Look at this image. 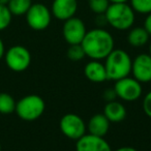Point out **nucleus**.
Listing matches in <instances>:
<instances>
[{"label":"nucleus","instance_id":"obj_1","mask_svg":"<svg viewBox=\"0 0 151 151\" xmlns=\"http://www.w3.org/2000/svg\"><path fill=\"white\" fill-rule=\"evenodd\" d=\"M81 46L87 57L92 60H103L115 49V40L109 31L97 27L86 32Z\"/></svg>","mask_w":151,"mask_h":151},{"label":"nucleus","instance_id":"obj_2","mask_svg":"<svg viewBox=\"0 0 151 151\" xmlns=\"http://www.w3.org/2000/svg\"><path fill=\"white\" fill-rule=\"evenodd\" d=\"M132 59L122 49H114L105 58V68L108 80L118 81L132 73Z\"/></svg>","mask_w":151,"mask_h":151},{"label":"nucleus","instance_id":"obj_3","mask_svg":"<svg viewBox=\"0 0 151 151\" xmlns=\"http://www.w3.org/2000/svg\"><path fill=\"white\" fill-rule=\"evenodd\" d=\"M105 16L108 24L119 31L129 30L136 21V13L128 3H111Z\"/></svg>","mask_w":151,"mask_h":151},{"label":"nucleus","instance_id":"obj_4","mask_svg":"<svg viewBox=\"0 0 151 151\" xmlns=\"http://www.w3.org/2000/svg\"><path fill=\"white\" fill-rule=\"evenodd\" d=\"M46 104L40 95L29 94L17 101L15 112L24 121H34L44 114Z\"/></svg>","mask_w":151,"mask_h":151},{"label":"nucleus","instance_id":"obj_5","mask_svg":"<svg viewBox=\"0 0 151 151\" xmlns=\"http://www.w3.org/2000/svg\"><path fill=\"white\" fill-rule=\"evenodd\" d=\"M26 22L31 29L35 31H42L50 26L52 21L51 9L44 3H32L26 13Z\"/></svg>","mask_w":151,"mask_h":151},{"label":"nucleus","instance_id":"obj_6","mask_svg":"<svg viewBox=\"0 0 151 151\" xmlns=\"http://www.w3.org/2000/svg\"><path fill=\"white\" fill-rule=\"evenodd\" d=\"M7 67L16 73H22L29 67L31 63V54L27 48L16 45L9 49L4 54Z\"/></svg>","mask_w":151,"mask_h":151},{"label":"nucleus","instance_id":"obj_7","mask_svg":"<svg viewBox=\"0 0 151 151\" xmlns=\"http://www.w3.org/2000/svg\"><path fill=\"white\" fill-rule=\"evenodd\" d=\"M59 127L63 134L70 140H79L86 134V123L77 114H65L59 122Z\"/></svg>","mask_w":151,"mask_h":151},{"label":"nucleus","instance_id":"obj_8","mask_svg":"<svg viewBox=\"0 0 151 151\" xmlns=\"http://www.w3.org/2000/svg\"><path fill=\"white\" fill-rule=\"evenodd\" d=\"M114 90L117 97L124 101H134L143 94V87L141 83L134 78H130L129 76L116 81Z\"/></svg>","mask_w":151,"mask_h":151},{"label":"nucleus","instance_id":"obj_9","mask_svg":"<svg viewBox=\"0 0 151 151\" xmlns=\"http://www.w3.org/2000/svg\"><path fill=\"white\" fill-rule=\"evenodd\" d=\"M86 25L80 18L73 17L64 21L62 34L68 45H81L86 35Z\"/></svg>","mask_w":151,"mask_h":151},{"label":"nucleus","instance_id":"obj_10","mask_svg":"<svg viewBox=\"0 0 151 151\" xmlns=\"http://www.w3.org/2000/svg\"><path fill=\"white\" fill-rule=\"evenodd\" d=\"M132 73L140 83L151 82V56L140 54L132 60Z\"/></svg>","mask_w":151,"mask_h":151},{"label":"nucleus","instance_id":"obj_11","mask_svg":"<svg viewBox=\"0 0 151 151\" xmlns=\"http://www.w3.org/2000/svg\"><path fill=\"white\" fill-rule=\"evenodd\" d=\"M76 151H112V148L104 137L85 134L77 140Z\"/></svg>","mask_w":151,"mask_h":151},{"label":"nucleus","instance_id":"obj_12","mask_svg":"<svg viewBox=\"0 0 151 151\" xmlns=\"http://www.w3.org/2000/svg\"><path fill=\"white\" fill-rule=\"evenodd\" d=\"M78 7V0H53L51 13L59 21H66L75 17Z\"/></svg>","mask_w":151,"mask_h":151},{"label":"nucleus","instance_id":"obj_13","mask_svg":"<svg viewBox=\"0 0 151 151\" xmlns=\"http://www.w3.org/2000/svg\"><path fill=\"white\" fill-rule=\"evenodd\" d=\"M84 75L93 83H103L108 80L105 64L99 60H92L84 67Z\"/></svg>","mask_w":151,"mask_h":151},{"label":"nucleus","instance_id":"obj_14","mask_svg":"<svg viewBox=\"0 0 151 151\" xmlns=\"http://www.w3.org/2000/svg\"><path fill=\"white\" fill-rule=\"evenodd\" d=\"M104 115L111 123H118L125 119L127 112L123 104L117 101H109L104 108Z\"/></svg>","mask_w":151,"mask_h":151},{"label":"nucleus","instance_id":"obj_15","mask_svg":"<svg viewBox=\"0 0 151 151\" xmlns=\"http://www.w3.org/2000/svg\"><path fill=\"white\" fill-rule=\"evenodd\" d=\"M110 123L111 122L104 114H95L89 119L87 128L89 134L97 137H105L110 129Z\"/></svg>","mask_w":151,"mask_h":151},{"label":"nucleus","instance_id":"obj_16","mask_svg":"<svg viewBox=\"0 0 151 151\" xmlns=\"http://www.w3.org/2000/svg\"><path fill=\"white\" fill-rule=\"evenodd\" d=\"M149 33L144 27H132L127 34V42L134 48H141L149 42Z\"/></svg>","mask_w":151,"mask_h":151},{"label":"nucleus","instance_id":"obj_17","mask_svg":"<svg viewBox=\"0 0 151 151\" xmlns=\"http://www.w3.org/2000/svg\"><path fill=\"white\" fill-rule=\"evenodd\" d=\"M32 5V0H9L7 7L13 16H24Z\"/></svg>","mask_w":151,"mask_h":151},{"label":"nucleus","instance_id":"obj_18","mask_svg":"<svg viewBox=\"0 0 151 151\" xmlns=\"http://www.w3.org/2000/svg\"><path fill=\"white\" fill-rule=\"evenodd\" d=\"M16 104L17 101L9 93L0 92V114L9 115L14 113L16 110Z\"/></svg>","mask_w":151,"mask_h":151},{"label":"nucleus","instance_id":"obj_19","mask_svg":"<svg viewBox=\"0 0 151 151\" xmlns=\"http://www.w3.org/2000/svg\"><path fill=\"white\" fill-rule=\"evenodd\" d=\"M130 6L134 13L148 15L151 13V0H129Z\"/></svg>","mask_w":151,"mask_h":151},{"label":"nucleus","instance_id":"obj_20","mask_svg":"<svg viewBox=\"0 0 151 151\" xmlns=\"http://www.w3.org/2000/svg\"><path fill=\"white\" fill-rule=\"evenodd\" d=\"M66 55H67V58L69 60L73 61V62L82 60L86 56L84 52V49H83V47L81 45H69L68 49H67Z\"/></svg>","mask_w":151,"mask_h":151},{"label":"nucleus","instance_id":"obj_21","mask_svg":"<svg viewBox=\"0 0 151 151\" xmlns=\"http://www.w3.org/2000/svg\"><path fill=\"white\" fill-rule=\"evenodd\" d=\"M111 4L109 0H88V6L92 13L96 15H103L107 12L109 5Z\"/></svg>","mask_w":151,"mask_h":151},{"label":"nucleus","instance_id":"obj_22","mask_svg":"<svg viewBox=\"0 0 151 151\" xmlns=\"http://www.w3.org/2000/svg\"><path fill=\"white\" fill-rule=\"evenodd\" d=\"M12 19H13V15L7 5L0 4V31L5 30L11 25Z\"/></svg>","mask_w":151,"mask_h":151},{"label":"nucleus","instance_id":"obj_23","mask_svg":"<svg viewBox=\"0 0 151 151\" xmlns=\"http://www.w3.org/2000/svg\"><path fill=\"white\" fill-rule=\"evenodd\" d=\"M143 110H144L145 114L151 118V91H149L144 97L143 101Z\"/></svg>","mask_w":151,"mask_h":151},{"label":"nucleus","instance_id":"obj_24","mask_svg":"<svg viewBox=\"0 0 151 151\" xmlns=\"http://www.w3.org/2000/svg\"><path fill=\"white\" fill-rule=\"evenodd\" d=\"M104 99H105V101H107V103H109V101H113L116 99V97H117V94H116L115 90L113 89H107V90L104 92L103 94Z\"/></svg>","mask_w":151,"mask_h":151},{"label":"nucleus","instance_id":"obj_25","mask_svg":"<svg viewBox=\"0 0 151 151\" xmlns=\"http://www.w3.org/2000/svg\"><path fill=\"white\" fill-rule=\"evenodd\" d=\"M144 28L149 33V35L151 36V13L146 15V19L144 21Z\"/></svg>","mask_w":151,"mask_h":151},{"label":"nucleus","instance_id":"obj_26","mask_svg":"<svg viewBox=\"0 0 151 151\" xmlns=\"http://www.w3.org/2000/svg\"><path fill=\"white\" fill-rule=\"evenodd\" d=\"M96 23H97V25L99 26V28H101V27H103V26H105L106 24H108L107 19H106L105 14H103V15H97V18H96Z\"/></svg>","mask_w":151,"mask_h":151},{"label":"nucleus","instance_id":"obj_27","mask_svg":"<svg viewBox=\"0 0 151 151\" xmlns=\"http://www.w3.org/2000/svg\"><path fill=\"white\" fill-rule=\"evenodd\" d=\"M4 54H5V47H4V42L3 40L0 38V60L4 57Z\"/></svg>","mask_w":151,"mask_h":151},{"label":"nucleus","instance_id":"obj_28","mask_svg":"<svg viewBox=\"0 0 151 151\" xmlns=\"http://www.w3.org/2000/svg\"><path fill=\"white\" fill-rule=\"evenodd\" d=\"M114 151H138L136 148L134 147H130V146H123V147H120V148H117L116 150Z\"/></svg>","mask_w":151,"mask_h":151},{"label":"nucleus","instance_id":"obj_29","mask_svg":"<svg viewBox=\"0 0 151 151\" xmlns=\"http://www.w3.org/2000/svg\"><path fill=\"white\" fill-rule=\"evenodd\" d=\"M110 3H127L129 0H109Z\"/></svg>","mask_w":151,"mask_h":151},{"label":"nucleus","instance_id":"obj_30","mask_svg":"<svg viewBox=\"0 0 151 151\" xmlns=\"http://www.w3.org/2000/svg\"><path fill=\"white\" fill-rule=\"evenodd\" d=\"M9 2V0H0V4L1 5H7Z\"/></svg>","mask_w":151,"mask_h":151},{"label":"nucleus","instance_id":"obj_31","mask_svg":"<svg viewBox=\"0 0 151 151\" xmlns=\"http://www.w3.org/2000/svg\"><path fill=\"white\" fill-rule=\"evenodd\" d=\"M148 54L151 56V42H150V44H149V53H148Z\"/></svg>","mask_w":151,"mask_h":151},{"label":"nucleus","instance_id":"obj_32","mask_svg":"<svg viewBox=\"0 0 151 151\" xmlns=\"http://www.w3.org/2000/svg\"><path fill=\"white\" fill-rule=\"evenodd\" d=\"M0 151H1V144H0Z\"/></svg>","mask_w":151,"mask_h":151}]
</instances>
